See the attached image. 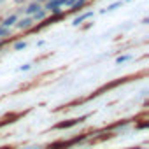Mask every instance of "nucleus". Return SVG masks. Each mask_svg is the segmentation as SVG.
Here are the masks:
<instances>
[{"label": "nucleus", "instance_id": "nucleus-1", "mask_svg": "<svg viewBox=\"0 0 149 149\" xmlns=\"http://www.w3.org/2000/svg\"><path fill=\"white\" fill-rule=\"evenodd\" d=\"M86 119V116H83V118H76V119H68V121H61V123H58L54 128L56 130H63V128H70V126H76V125H79V123H83Z\"/></svg>", "mask_w": 149, "mask_h": 149}, {"label": "nucleus", "instance_id": "nucleus-2", "mask_svg": "<svg viewBox=\"0 0 149 149\" xmlns=\"http://www.w3.org/2000/svg\"><path fill=\"white\" fill-rule=\"evenodd\" d=\"M14 25H16V28H19V30H28V28H32V26H33V19H32L30 16H26V18L18 19Z\"/></svg>", "mask_w": 149, "mask_h": 149}, {"label": "nucleus", "instance_id": "nucleus-3", "mask_svg": "<svg viewBox=\"0 0 149 149\" xmlns=\"http://www.w3.org/2000/svg\"><path fill=\"white\" fill-rule=\"evenodd\" d=\"M39 9H42V7H40V4H39V2H35V0H33V2H32V4H28V6H26V9H25V13H26L28 16H32V14H33V13H37Z\"/></svg>", "mask_w": 149, "mask_h": 149}, {"label": "nucleus", "instance_id": "nucleus-4", "mask_svg": "<svg viewBox=\"0 0 149 149\" xmlns=\"http://www.w3.org/2000/svg\"><path fill=\"white\" fill-rule=\"evenodd\" d=\"M16 21H18V16H16V14H11V16H7V18L2 21V26H6V28H11V26H13Z\"/></svg>", "mask_w": 149, "mask_h": 149}, {"label": "nucleus", "instance_id": "nucleus-5", "mask_svg": "<svg viewBox=\"0 0 149 149\" xmlns=\"http://www.w3.org/2000/svg\"><path fill=\"white\" fill-rule=\"evenodd\" d=\"M46 14H47V11H46V9H39L37 13H33V14H32V16H33L32 19H33V21H44V19H46Z\"/></svg>", "mask_w": 149, "mask_h": 149}, {"label": "nucleus", "instance_id": "nucleus-6", "mask_svg": "<svg viewBox=\"0 0 149 149\" xmlns=\"http://www.w3.org/2000/svg\"><path fill=\"white\" fill-rule=\"evenodd\" d=\"M84 6H86V0H76V2L72 4V9L74 11H81Z\"/></svg>", "mask_w": 149, "mask_h": 149}, {"label": "nucleus", "instance_id": "nucleus-7", "mask_svg": "<svg viewBox=\"0 0 149 149\" xmlns=\"http://www.w3.org/2000/svg\"><path fill=\"white\" fill-rule=\"evenodd\" d=\"M91 14H93V13H86V14H83V16H79V18H76V19H74V25H76V26H77V25H81V23H83L84 19H88V18H90Z\"/></svg>", "mask_w": 149, "mask_h": 149}, {"label": "nucleus", "instance_id": "nucleus-8", "mask_svg": "<svg viewBox=\"0 0 149 149\" xmlns=\"http://www.w3.org/2000/svg\"><path fill=\"white\" fill-rule=\"evenodd\" d=\"M7 35H11V28L0 26V39H4V37H7Z\"/></svg>", "mask_w": 149, "mask_h": 149}, {"label": "nucleus", "instance_id": "nucleus-9", "mask_svg": "<svg viewBox=\"0 0 149 149\" xmlns=\"http://www.w3.org/2000/svg\"><path fill=\"white\" fill-rule=\"evenodd\" d=\"M130 58H132L130 54H125V56H118V58H116V63H125V61H126V60H130Z\"/></svg>", "mask_w": 149, "mask_h": 149}, {"label": "nucleus", "instance_id": "nucleus-10", "mask_svg": "<svg viewBox=\"0 0 149 149\" xmlns=\"http://www.w3.org/2000/svg\"><path fill=\"white\" fill-rule=\"evenodd\" d=\"M25 47H26V42H16V44H14V49H16V51H21V49H25Z\"/></svg>", "mask_w": 149, "mask_h": 149}, {"label": "nucleus", "instance_id": "nucleus-11", "mask_svg": "<svg viewBox=\"0 0 149 149\" xmlns=\"http://www.w3.org/2000/svg\"><path fill=\"white\" fill-rule=\"evenodd\" d=\"M147 126H149V123H140L137 128H139V130H144V128H147Z\"/></svg>", "mask_w": 149, "mask_h": 149}, {"label": "nucleus", "instance_id": "nucleus-12", "mask_svg": "<svg viewBox=\"0 0 149 149\" xmlns=\"http://www.w3.org/2000/svg\"><path fill=\"white\" fill-rule=\"evenodd\" d=\"M30 68H32V65H28V63L26 65H21V70H30Z\"/></svg>", "mask_w": 149, "mask_h": 149}, {"label": "nucleus", "instance_id": "nucleus-13", "mask_svg": "<svg viewBox=\"0 0 149 149\" xmlns=\"http://www.w3.org/2000/svg\"><path fill=\"white\" fill-rule=\"evenodd\" d=\"M74 2H76V0H67V6H68V7H72V4H74Z\"/></svg>", "mask_w": 149, "mask_h": 149}, {"label": "nucleus", "instance_id": "nucleus-14", "mask_svg": "<svg viewBox=\"0 0 149 149\" xmlns=\"http://www.w3.org/2000/svg\"><path fill=\"white\" fill-rule=\"evenodd\" d=\"M35 2H39V4H42V2H47V0H35Z\"/></svg>", "mask_w": 149, "mask_h": 149}, {"label": "nucleus", "instance_id": "nucleus-15", "mask_svg": "<svg viewBox=\"0 0 149 149\" xmlns=\"http://www.w3.org/2000/svg\"><path fill=\"white\" fill-rule=\"evenodd\" d=\"M14 2H16V4H21V2H25V0H14Z\"/></svg>", "mask_w": 149, "mask_h": 149}, {"label": "nucleus", "instance_id": "nucleus-16", "mask_svg": "<svg viewBox=\"0 0 149 149\" xmlns=\"http://www.w3.org/2000/svg\"><path fill=\"white\" fill-rule=\"evenodd\" d=\"M0 149H11V147H0Z\"/></svg>", "mask_w": 149, "mask_h": 149}, {"label": "nucleus", "instance_id": "nucleus-17", "mask_svg": "<svg viewBox=\"0 0 149 149\" xmlns=\"http://www.w3.org/2000/svg\"><path fill=\"white\" fill-rule=\"evenodd\" d=\"M4 2H6V0H0V4H4Z\"/></svg>", "mask_w": 149, "mask_h": 149}, {"label": "nucleus", "instance_id": "nucleus-18", "mask_svg": "<svg viewBox=\"0 0 149 149\" xmlns=\"http://www.w3.org/2000/svg\"><path fill=\"white\" fill-rule=\"evenodd\" d=\"M126 2H130V0H126Z\"/></svg>", "mask_w": 149, "mask_h": 149}]
</instances>
